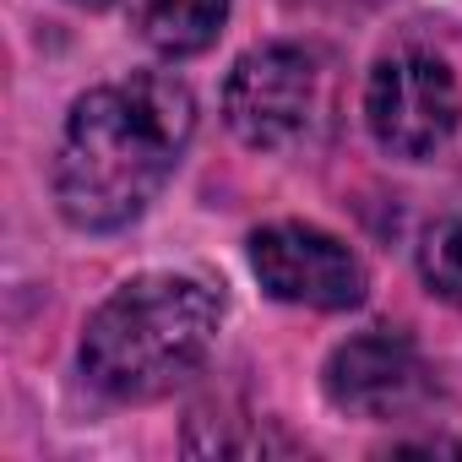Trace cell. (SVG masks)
Masks as SVG:
<instances>
[{"label":"cell","mask_w":462,"mask_h":462,"mask_svg":"<svg viewBox=\"0 0 462 462\" xmlns=\"http://www.w3.org/2000/svg\"><path fill=\"white\" fill-rule=\"evenodd\" d=\"M196 131V98L174 71H136L82 93L55 158V201L88 235L136 223L169 185Z\"/></svg>","instance_id":"obj_1"},{"label":"cell","mask_w":462,"mask_h":462,"mask_svg":"<svg viewBox=\"0 0 462 462\" xmlns=\"http://www.w3.org/2000/svg\"><path fill=\"white\" fill-rule=\"evenodd\" d=\"M217 294L185 273L120 283L82 332V375L115 402H152L201 370L217 337Z\"/></svg>","instance_id":"obj_2"},{"label":"cell","mask_w":462,"mask_h":462,"mask_svg":"<svg viewBox=\"0 0 462 462\" xmlns=\"http://www.w3.org/2000/svg\"><path fill=\"white\" fill-rule=\"evenodd\" d=\"M457 120H462V93L440 55L424 50L386 55L365 82V125L375 147L402 163L435 158L451 142Z\"/></svg>","instance_id":"obj_3"},{"label":"cell","mask_w":462,"mask_h":462,"mask_svg":"<svg viewBox=\"0 0 462 462\" xmlns=\"http://www.w3.org/2000/svg\"><path fill=\"white\" fill-rule=\"evenodd\" d=\"M251 273L256 283L305 310H354L370 294L365 262L327 228L310 223H267L251 235Z\"/></svg>","instance_id":"obj_4"},{"label":"cell","mask_w":462,"mask_h":462,"mask_svg":"<svg viewBox=\"0 0 462 462\" xmlns=\"http://www.w3.org/2000/svg\"><path fill=\"white\" fill-rule=\"evenodd\" d=\"M310 104H316V66L294 44H262V50L240 55L235 71H228V88H223L228 131L256 152L289 147L305 131Z\"/></svg>","instance_id":"obj_5"},{"label":"cell","mask_w":462,"mask_h":462,"mask_svg":"<svg viewBox=\"0 0 462 462\" xmlns=\"http://www.w3.org/2000/svg\"><path fill=\"white\" fill-rule=\"evenodd\" d=\"M321 386H327L332 408H343V413L392 419V413H408L424 397V359L402 332L370 327V332L332 348V359L321 370Z\"/></svg>","instance_id":"obj_6"},{"label":"cell","mask_w":462,"mask_h":462,"mask_svg":"<svg viewBox=\"0 0 462 462\" xmlns=\"http://www.w3.org/2000/svg\"><path fill=\"white\" fill-rule=\"evenodd\" d=\"M228 23V0H142V39L163 60L201 55Z\"/></svg>","instance_id":"obj_7"},{"label":"cell","mask_w":462,"mask_h":462,"mask_svg":"<svg viewBox=\"0 0 462 462\" xmlns=\"http://www.w3.org/2000/svg\"><path fill=\"white\" fill-rule=\"evenodd\" d=\"M419 278L430 283V294L462 305V217H440L424 228L419 240Z\"/></svg>","instance_id":"obj_8"},{"label":"cell","mask_w":462,"mask_h":462,"mask_svg":"<svg viewBox=\"0 0 462 462\" xmlns=\"http://www.w3.org/2000/svg\"><path fill=\"white\" fill-rule=\"evenodd\" d=\"M77 6H109V0H77Z\"/></svg>","instance_id":"obj_9"}]
</instances>
